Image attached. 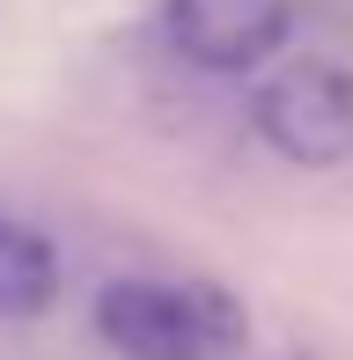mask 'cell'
<instances>
[{
    "label": "cell",
    "instance_id": "1",
    "mask_svg": "<svg viewBox=\"0 0 353 360\" xmlns=\"http://www.w3.org/2000/svg\"><path fill=\"white\" fill-rule=\"evenodd\" d=\"M96 331L118 360H229L243 346V309L214 280H110L96 294Z\"/></svg>",
    "mask_w": 353,
    "mask_h": 360
},
{
    "label": "cell",
    "instance_id": "2",
    "mask_svg": "<svg viewBox=\"0 0 353 360\" xmlns=\"http://www.w3.org/2000/svg\"><path fill=\"white\" fill-rule=\"evenodd\" d=\"M258 140L295 169H339L353 162V74L324 67V59H295L258 89L250 103Z\"/></svg>",
    "mask_w": 353,
    "mask_h": 360
},
{
    "label": "cell",
    "instance_id": "3",
    "mask_svg": "<svg viewBox=\"0 0 353 360\" xmlns=\"http://www.w3.org/2000/svg\"><path fill=\"white\" fill-rule=\"evenodd\" d=\"M169 44L206 74H250L287 44L295 0H162Z\"/></svg>",
    "mask_w": 353,
    "mask_h": 360
},
{
    "label": "cell",
    "instance_id": "4",
    "mask_svg": "<svg viewBox=\"0 0 353 360\" xmlns=\"http://www.w3.org/2000/svg\"><path fill=\"white\" fill-rule=\"evenodd\" d=\"M59 294V257L37 228L0 214V316H44Z\"/></svg>",
    "mask_w": 353,
    "mask_h": 360
}]
</instances>
